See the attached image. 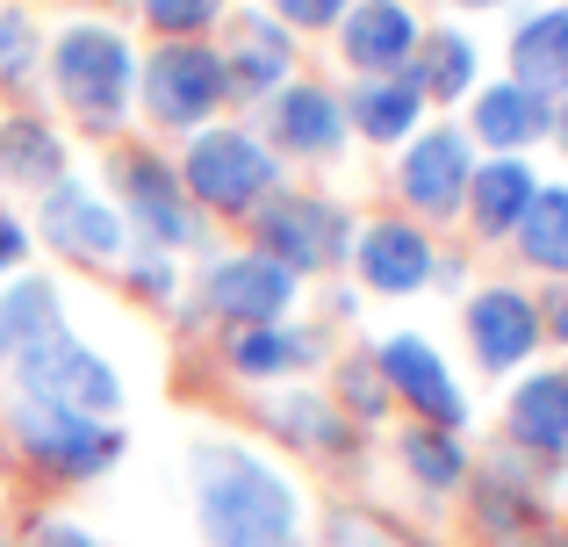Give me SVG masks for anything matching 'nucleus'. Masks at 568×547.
I'll use <instances>...</instances> for the list:
<instances>
[{"label":"nucleus","mask_w":568,"mask_h":547,"mask_svg":"<svg viewBox=\"0 0 568 547\" xmlns=\"http://www.w3.org/2000/svg\"><path fill=\"white\" fill-rule=\"evenodd\" d=\"M194 505L209 547H303V505L288 476L245 447H194Z\"/></svg>","instance_id":"nucleus-1"},{"label":"nucleus","mask_w":568,"mask_h":547,"mask_svg":"<svg viewBox=\"0 0 568 547\" xmlns=\"http://www.w3.org/2000/svg\"><path fill=\"white\" fill-rule=\"evenodd\" d=\"M51 72H58V94L72 101L80 115H94V123H115L130 101V43L115 37V29H65L51 51Z\"/></svg>","instance_id":"nucleus-2"},{"label":"nucleus","mask_w":568,"mask_h":547,"mask_svg":"<svg viewBox=\"0 0 568 547\" xmlns=\"http://www.w3.org/2000/svg\"><path fill=\"white\" fill-rule=\"evenodd\" d=\"M14 361H22L29 396H43V404H65V411H87V418H94V411H109L115 396H123V389H115V367L94 361V353H87L80 338L65 332V324H58V332H43L37 346H22Z\"/></svg>","instance_id":"nucleus-3"},{"label":"nucleus","mask_w":568,"mask_h":547,"mask_svg":"<svg viewBox=\"0 0 568 547\" xmlns=\"http://www.w3.org/2000/svg\"><path fill=\"white\" fill-rule=\"evenodd\" d=\"M14 433L37 462H51L58 476H94L123 454V433L94 425L87 411H65V404H43V396H22L14 404Z\"/></svg>","instance_id":"nucleus-4"},{"label":"nucleus","mask_w":568,"mask_h":547,"mask_svg":"<svg viewBox=\"0 0 568 547\" xmlns=\"http://www.w3.org/2000/svg\"><path fill=\"white\" fill-rule=\"evenodd\" d=\"M187 188L202 202H216V210H252V202L274 188V159H266L245 130H209L187 152Z\"/></svg>","instance_id":"nucleus-5"},{"label":"nucleus","mask_w":568,"mask_h":547,"mask_svg":"<svg viewBox=\"0 0 568 547\" xmlns=\"http://www.w3.org/2000/svg\"><path fill=\"white\" fill-rule=\"evenodd\" d=\"M223 58L202 51V43H166V51L144 65V101H152L159 123H202L223 101Z\"/></svg>","instance_id":"nucleus-6"},{"label":"nucleus","mask_w":568,"mask_h":547,"mask_svg":"<svg viewBox=\"0 0 568 547\" xmlns=\"http://www.w3.org/2000/svg\"><path fill=\"white\" fill-rule=\"evenodd\" d=\"M260 231H266V245L281 253V267H332L338 253H346V239H353V216L338 210V202H310V195H281L274 210L260 216Z\"/></svg>","instance_id":"nucleus-7"},{"label":"nucleus","mask_w":568,"mask_h":547,"mask_svg":"<svg viewBox=\"0 0 568 547\" xmlns=\"http://www.w3.org/2000/svg\"><path fill=\"white\" fill-rule=\"evenodd\" d=\"M288 295H295V274L281 267V260H266V253H237V260H216V267H209V303H216L231 324H245V332L281 324Z\"/></svg>","instance_id":"nucleus-8"},{"label":"nucleus","mask_w":568,"mask_h":547,"mask_svg":"<svg viewBox=\"0 0 568 547\" xmlns=\"http://www.w3.org/2000/svg\"><path fill=\"white\" fill-rule=\"evenodd\" d=\"M468 181H475V166H468V138L460 130H425L410 144V159H403V195L425 216H454L468 202Z\"/></svg>","instance_id":"nucleus-9"},{"label":"nucleus","mask_w":568,"mask_h":547,"mask_svg":"<svg viewBox=\"0 0 568 547\" xmlns=\"http://www.w3.org/2000/svg\"><path fill=\"white\" fill-rule=\"evenodd\" d=\"M468 332H475V353H483V367H518L532 346H540V310L526 303L518 288H483L468 310Z\"/></svg>","instance_id":"nucleus-10"},{"label":"nucleus","mask_w":568,"mask_h":547,"mask_svg":"<svg viewBox=\"0 0 568 547\" xmlns=\"http://www.w3.org/2000/svg\"><path fill=\"white\" fill-rule=\"evenodd\" d=\"M338 51L367 72H396L403 58L417 51V14L403 8V0H361V8L346 14V29H338Z\"/></svg>","instance_id":"nucleus-11"},{"label":"nucleus","mask_w":568,"mask_h":547,"mask_svg":"<svg viewBox=\"0 0 568 547\" xmlns=\"http://www.w3.org/2000/svg\"><path fill=\"white\" fill-rule=\"evenodd\" d=\"M511 439L532 454H547V462H561L568 454V367H555V375H526L511 389Z\"/></svg>","instance_id":"nucleus-12"},{"label":"nucleus","mask_w":568,"mask_h":547,"mask_svg":"<svg viewBox=\"0 0 568 547\" xmlns=\"http://www.w3.org/2000/svg\"><path fill=\"white\" fill-rule=\"evenodd\" d=\"M43 231H51V245H65V253L80 260H115V216L109 202H94L80 181H58L51 195H43Z\"/></svg>","instance_id":"nucleus-13"},{"label":"nucleus","mask_w":568,"mask_h":547,"mask_svg":"<svg viewBox=\"0 0 568 547\" xmlns=\"http://www.w3.org/2000/svg\"><path fill=\"white\" fill-rule=\"evenodd\" d=\"M115 181H123V195H130V210H138V224L152 231V239H166V245H187L194 239V216L181 210V181L166 173V159H123L115 166Z\"/></svg>","instance_id":"nucleus-14"},{"label":"nucleus","mask_w":568,"mask_h":547,"mask_svg":"<svg viewBox=\"0 0 568 547\" xmlns=\"http://www.w3.org/2000/svg\"><path fill=\"white\" fill-rule=\"evenodd\" d=\"M382 367H388V389H403L425 418H468V404H460V389L446 382V367H439V353L425 346V338H388L382 346Z\"/></svg>","instance_id":"nucleus-15"},{"label":"nucleus","mask_w":568,"mask_h":547,"mask_svg":"<svg viewBox=\"0 0 568 547\" xmlns=\"http://www.w3.org/2000/svg\"><path fill=\"white\" fill-rule=\"evenodd\" d=\"M511 87L526 94H568V8L532 14L526 29L511 37Z\"/></svg>","instance_id":"nucleus-16"},{"label":"nucleus","mask_w":568,"mask_h":547,"mask_svg":"<svg viewBox=\"0 0 568 547\" xmlns=\"http://www.w3.org/2000/svg\"><path fill=\"white\" fill-rule=\"evenodd\" d=\"M361 274L375 281V288H388V295L425 288V281H432L425 231H410V224H367L361 231Z\"/></svg>","instance_id":"nucleus-17"},{"label":"nucleus","mask_w":568,"mask_h":547,"mask_svg":"<svg viewBox=\"0 0 568 547\" xmlns=\"http://www.w3.org/2000/svg\"><path fill=\"white\" fill-rule=\"evenodd\" d=\"M475 130H483V144H504V159H518V144H540L547 130H555V109H547L540 94L504 80L475 101Z\"/></svg>","instance_id":"nucleus-18"},{"label":"nucleus","mask_w":568,"mask_h":547,"mask_svg":"<svg viewBox=\"0 0 568 547\" xmlns=\"http://www.w3.org/2000/svg\"><path fill=\"white\" fill-rule=\"evenodd\" d=\"M338 130H346V109H338L324 87H288L274 101V138L295 144V152H332Z\"/></svg>","instance_id":"nucleus-19"},{"label":"nucleus","mask_w":568,"mask_h":547,"mask_svg":"<svg viewBox=\"0 0 568 547\" xmlns=\"http://www.w3.org/2000/svg\"><path fill=\"white\" fill-rule=\"evenodd\" d=\"M468 195H475V224H483V231H511L518 216L532 210L540 181L526 173V159H489V166L468 181Z\"/></svg>","instance_id":"nucleus-20"},{"label":"nucleus","mask_w":568,"mask_h":547,"mask_svg":"<svg viewBox=\"0 0 568 547\" xmlns=\"http://www.w3.org/2000/svg\"><path fill=\"white\" fill-rule=\"evenodd\" d=\"M288 72V37H281L274 22H237V43H231V58H223V80L237 87V94H266V87Z\"/></svg>","instance_id":"nucleus-21"},{"label":"nucleus","mask_w":568,"mask_h":547,"mask_svg":"<svg viewBox=\"0 0 568 547\" xmlns=\"http://www.w3.org/2000/svg\"><path fill=\"white\" fill-rule=\"evenodd\" d=\"M518 245H526L532 267L568 274V188H540L532 210L518 216Z\"/></svg>","instance_id":"nucleus-22"},{"label":"nucleus","mask_w":568,"mask_h":547,"mask_svg":"<svg viewBox=\"0 0 568 547\" xmlns=\"http://www.w3.org/2000/svg\"><path fill=\"white\" fill-rule=\"evenodd\" d=\"M43 332H58V288L51 281H14V288L0 295V353L37 346Z\"/></svg>","instance_id":"nucleus-23"},{"label":"nucleus","mask_w":568,"mask_h":547,"mask_svg":"<svg viewBox=\"0 0 568 547\" xmlns=\"http://www.w3.org/2000/svg\"><path fill=\"white\" fill-rule=\"evenodd\" d=\"M231 361L245 375H288V367L317 361V332H281V324H260V332L231 338Z\"/></svg>","instance_id":"nucleus-24"},{"label":"nucleus","mask_w":568,"mask_h":547,"mask_svg":"<svg viewBox=\"0 0 568 547\" xmlns=\"http://www.w3.org/2000/svg\"><path fill=\"white\" fill-rule=\"evenodd\" d=\"M417 80H367L361 94H353V123L367 130V138H382V144H396L403 130L417 123Z\"/></svg>","instance_id":"nucleus-25"},{"label":"nucleus","mask_w":568,"mask_h":547,"mask_svg":"<svg viewBox=\"0 0 568 547\" xmlns=\"http://www.w3.org/2000/svg\"><path fill=\"white\" fill-rule=\"evenodd\" d=\"M58 166H65V152H58V138L43 123L0 130V173H14V181H58Z\"/></svg>","instance_id":"nucleus-26"},{"label":"nucleus","mask_w":568,"mask_h":547,"mask_svg":"<svg viewBox=\"0 0 568 547\" xmlns=\"http://www.w3.org/2000/svg\"><path fill=\"white\" fill-rule=\"evenodd\" d=\"M410 80H417V94H468V87H475V43L454 37V29H446V37H432L425 65H417Z\"/></svg>","instance_id":"nucleus-27"},{"label":"nucleus","mask_w":568,"mask_h":547,"mask_svg":"<svg viewBox=\"0 0 568 547\" xmlns=\"http://www.w3.org/2000/svg\"><path fill=\"white\" fill-rule=\"evenodd\" d=\"M403 468H410L425 490H454V483H460V447H454V433H432V425L403 433Z\"/></svg>","instance_id":"nucleus-28"},{"label":"nucleus","mask_w":568,"mask_h":547,"mask_svg":"<svg viewBox=\"0 0 568 547\" xmlns=\"http://www.w3.org/2000/svg\"><path fill=\"white\" fill-rule=\"evenodd\" d=\"M274 425H295V439H310V447L338 439V418L317 404V396H281V404H274Z\"/></svg>","instance_id":"nucleus-29"},{"label":"nucleus","mask_w":568,"mask_h":547,"mask_svg":"<svg viewBox=\"0 0 568 547\" xmlns=\"http://www.w3.org/2000/svg\"><path fill=\"white\" fill-rule=\"evenodd\" d=\"M216 8L223 0H144V14H152L159 29H173V43H187V29H209Z\"/></svg>","instance_id":"nucleus-30"},{"label":"nucleus","mask_w":568,"mask_h":547,"mask_svg":"<svg viewBox=\"0 0 568 547\" xmlns=\"http://www.w3.org/2000/svg\"><path fill=\"white\" fill-rule=\"evenodd\" d=\"M29 51H37V43H29V22L22 14H0V72H22Z\"/></svg>","instance_id":"nucleus-31"},{"label":"nucleus","mask_w":568,"mask_h":547,"mask_svg":"<svg viewBox=\"0 0 568 547\" xmlns=\"http://www.w3.org/2000/svg\"><path fill=\"white\" fill-rule=\"evenodd\" d=\"M281 14H288V22H303V29H317V22H332L338 8H346V0H274Z\"/></svg>","instance_id":"nucleus-32"},{"label":"nucleus","mask_w":568,"mask_h":547,"mask_svg":"<svg viewBox=\"0 0 568 547\" xmlns=\"http://www.w3.org/2000/svg\"><path fill=\"white\" fill-rule=\"evenodd\" d=\"M29 547H101L94 534H80V526H37V540Z\"/></svg>","instance_id":"nucleus-33"},{"label":"nucleus","mask_w":568,"mask_h":547,"mask_svg":"<svg viewBox=\"0 0 568 547\" xmlns=\"http://www.w3.org/2000/svg\"><path fill=\"white\" fill-rule=\"evenodd\" d=\"M14 260H22V224H14V216H0V274H8Z\"/></svg>","instance_id":"nucleus-34"},{"label":"nucleus","mask_w":568,"mask_h":547,"mask_svg":"<svg viewBox=\"0 0 568 547\" xmlns=\"http://www.w3.org/2000/svg\"><path fill=\"white\" fill-rule=\"evenodd\" d=\"M555 130H561V144H568V101H561V115H555Z\"/></svg>","instance_id":"nucleus-35"},{"label":"nucleus","mask_w":568,"mask_h":547,"mask_svg":"<svg viewBox=\"0 0 568 547\" xmlns=\"http://www.w3.org/2000/svg\"><path fill=\"white\" fill-rule=\"evenodd\" d=\"M540 547H568V540H540Z\"/></svg>","instance_id":"nucleus-36"},{"label":"nucleus","mask_w":568,"mask_h":547,"mask_svg":"<svg viewBox=\"0 0 568 547\" xmlns=\"http://www.w3.org/2000/svg\"><path fill=\"white\" fill-rule=\"evenodd\" d=\"M468 8H489V0H468Z\"/></svg>","instance_id":"nucleus-37"}]
</instances>
